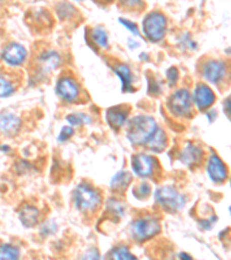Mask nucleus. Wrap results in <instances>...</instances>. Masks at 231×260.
<instances>
[{
	"mask_svg": "<svg viewBox=\"0 0 231 260\" xmlns=\"http://www.w3.org/2000/svg\"><path fill=\"white\" fill-rule=\"evenodd\" d=\"M156 129V121L152 117L137 116L129 121L126 137L132 145H146Z\"/></svg>",
	"mask_w": 231,
	"mask_h": 260,
	"instance_id": "obj_1",
	"label": "nucleus"
},
{
	"mask_svg": "<svg viewBox=\"0 0 231 260\" xmlns=\"http://www.w3.org/2000/svg\"><path fill=\"white\" fill-rule=\"evenodd\" d=\"M74 205L81 212H92L101 204V196L95 188L87 184H81L73 193Z\"/></svg>",
	"mask_w": 231,
	"mask_h": 260,
	"instance_id": "obj_2",
	"label": "nucleus"
},
{
	"mask_svg": "<svg viewBox=\"0 0 231 260\" xmlns=\"http://www.w3.org/2000/svg\"><path fill=\"white\" fill-rule=\"evenodd\" d=\"M155 199L169 212H178L183 209L186 203V198L176 190L174 186L159 187L155 192Z\"/></svg>",
	"mask_w": 231,
	"mask_h": 260,
	"instance_id": "obj_3",
	"label": "nucleus"
},
{
	"mask_svg": "<svg viewBox=\"0 0 231 260\" xmlns=\"http://www.w3.org/2000/svg\"><path fill=\"white\" fill-rule=\"evenodd\" d=\"M142 29H144L145 36L152 42H158L164 37L166 29H167V20L166 16L158 13V12H153L149 13L144 19L142 22Z\"/></svg>",
	"mask_w": 231,
	"mask_h": 260,
	"instance_id": "obj_4",
	"label": "nucleus"
},
{
	"mask_svg": "<svg viewBox=\"0 0 231 260\" xmlns=\"http://www.w3.org/2000/svg\"><path fill=\"white\" fill-rule=\"evenodd\" d=\"M161 232V225L155 219H139L131 224V234L134 240L144 242Z\"/></svg>",
	"mask_w": 231,
	"mask_h": 260,
	"instance_id": "obj_5",
	"label": "nucleus"
},
{
	"mask_svg": "<svg viewBox=\"0 0 231 260\" xmlns=\"http://www.w3.org/2000/svg\"><path fill=\"white\" fill-rule=\"evenodd\" d=\"M168 108L177 117L188 116L192 109V98L191 94L186 89H179L175 94L170 96L168 101Z\"/></svg>",
	"mask_w": 231,
	"mask_h": 260,
	"instance_id": "obj_6",
	"label": "nucleus"
},
{
	"mask_svg": "<svg viewBox=\"0 0 231 260\" xmlns=\"http://www.w3.org/2000/svg\"><path fill=\"white\" fill-rule=\"evenodd\" d=\"M79 85L72 78H61L57 83L56 93L66 102H73L79 96Z\"/></svg>",
	"mask_w": 231,
	"mask_h": 260,
	"instance_id": "obj_7",
	"label": "nucleus"
},
{
	"mask_svg": "<svg viewBox=\"0 0 231 260\" xmlns=\"http://www.w3.org/2000/svg\"><path fill=\"white\" fill-rule=\"evenodd\" d=\"M27 51L19 43H11L3 50L2 58L6 64L11 66H19L26 60Z\"/></svg>",
	"mask_w": 231,
	"mask_h": 260,
	"instance_id": "obj_8",
	"label": "nucleus"
},
{
	"mask_svg": "<svg viewBox=\"0 0 231 260\" xmlns=\"http://www.w3.org/2000/svg\"><path fill=\"white\" fill-rule=\"evenodd\" d=\"M225 64L221 60H209L203 66V75L206 80L212 83H218L225 77Z\"/></svg>",
	"mask_w": 231,
	"mask_h": 260,
	"instance_id": "obj_9",
	"label": "nucleus"
},
{
	"mask_svg": "<svg viewBox=\"0 0 231 260\" xmlns=\"http://www.w3.org/2000/svg\"><path fill=\"white\" fill-rule=\"evenodd\" d=\"M207 174L214 183H222L228 178L226 167L217 155H212L207 163Z\"/></svg>",
	"mask_w": 231,
	"mask_h": 260,
	"instance_id": "obj_10",
	"label": "nucleus"
},
{
	"mask_svg": "<svg viewBox=\"0 0 231 260\" xmlns=\"http://www.w3.org/2000/svg\"><path fill=\"white\" fill-rule=\"evenodd\" d=\"M193 101L200 111H205L215 102V95L208 86L199 85L196 86L194 94H193Z\"/></svg>",
	"mask_w": 231,
	"mask_h": 260,
	"instance_id": "obj_11",
	"label": "nucleus"
},
{
	"mask_svg": "<svg viewBox=\"0 0 231 260\" xmlns=\"http://www.w3.org/2000/svg\"><path fill=\"white\" fill-rule=\"evenodd\" d=\"M132 169L139 177H149L154 171V161L145 154H138L132 157Z\"/></svg>",
	"mask_w": 231,
	"mask_h": 260,
	"instance_id": "obj_12",
	"label": "nucleus"
},
{
	"mask_svg": "<svg viewBox=\"0 0 231 260\" xmlns=\"http://www.w3.org/2000/svg\"><path fill=\"white\" fill-rule=\"evenodd\" d=\"M21 127V120L19 117L13 114H2L0 115V131L7 134V136H13L19 132Z\"/></svg>",
	"mask_w": 231,
	"mask_h": 260,
	"instance_id": "obj_13",
	"label": "nucleus"
},
{
	"mask_svg": "<svg viewBox=\"0 0 231 260\" xmlns=\"http://www.w3.org/2000/svg\"><path fill=\"white\" fill-rule=\"evenodd\" d=\"M204 156V150L200 148V147L193 145V144H187L186 147L183 149L182 154H180V158L186 166H194L196 163L201 161V158Z\"/></svg>",
	"mask_w": 231,
	"mask_h": 260,
	"instance_id": "obj_14",
	"label": "nucleus"
},
{
	"mask_svg": "<svg viewBox=\"0 0 231 260\" xmlns=\"http://www.w3.org/2000/svg\"><path fill=\"white\" fill-rule=\"evenodd\" d=\"M128 111L125 110L123 107L110 108L107 111V120L112 128H120L127 119Z\"/></svg>",
	"mask_w": 231,
	"mask_h": 260,
	"instance_id": "obj_15",
	"label": "nucleus"
},
{
	"mask_svg": "<svg viewBox=\"0 0 231 260\" xmlns=\"http://www.w3.org/2000/svg\"><path fill=\"white\" fill-rule=\"evenodd\" d=\"M60 64V58L59 54L54 51H48L44 52L42 56L40 57L39 60V65L41 71L43 72H50V71H53L54 69H57Z\"/></svg>",
	"mask_w": 231,
	"mask_h": 260,
	"instance_id": "obj_16",
	"label": "nucleus"
},
{
	"mask_svg": "<svg viewBox=\"0 0 231 260\" xmlns=\"http://www.w3.org/2000/svg\"><path fill=\"white\" fill-rule=\"evenodd\" d=\"M40 212L34 206H26L20 212V221L26 228H31L37 224Z\"/></svg>",
	"mask_w": 231,
	"mask_h": 260,
	"instance_id": "obj_17",
	"label": "nucleus"
},
{
	"mask_svg": "<svg viewBox=\"0 0 231 260\" xmlns=\"http://www.w3.org/2000/svg\"><path fill=\"white\" fill-rule=\"evenodd\" d=\"M167 136L164 131H162V129H159L157 127L156 131H155V133L153 134V137L150 138L149 141L147 142V146L149 147V149H152L153 152H156V153H159L162 152V150L166 149L167 147Z\"/></svg>",
	"mask_w": 231,
	"mask_h": 260,
	"instance_id": "obj_18",
	"label": "nucleus"
},
{
	"mask_svg": "<svg viewBox=\"0 0 231 260\" xmlns=\"http://www.w3.org/2000/svg\"><path fill=\"white\" fill-rule=\"evenodd\" d=\"M115 72L116 74L118 75L121 80V85H123V88H121V90L124 91V93H127V91H132L133 88H132V73L126 65H117L115 69Z\"/></svg>",
	"mask_w": 231,
	"mask_h": 260,
	"instance_id": "obj_19",
	"label": "nucleus"
},
{
	"mask_svg": "<svg viewBox=\"0 0 231 260\" xmlns=\"http://www.w3.org/2000/svg\"><path fill=\"white\" fill-rule=\"evenodd\" d=\"M131 180H132V176L128 173H126V171H119V173L113 176V178L111 179V183H110L111 190L117 191V192L124 191L126 190V187L129 185Z\"/></svg>",
	"mask_w": 231,
	"mask_h": 260,
	"instance_id": "obj_20",
	"label": "nucleus"
},
{
	"mask_svg": "<svg viewBox=\"0 0 231 260\" xmlns=\"http://www.w3.org/2000/svg\"><path fill=\"white\" fill-rule=\"evenodd\" d=\"M20 251L15 246L11 244H2L0 245V260L8 259L15 260L19 259Z\"/></svg>",
	"mask_w": 231,
	"mask_h": 260,
	"instance_id": "obj_21",
	"label": "nucleus"
},
{
	"mask_svg": "<svg viewBox=\"0 0 231 260\" xmlns=\"http://www.w3.org/2000/svg\"><path fill=\"white\" fill-rule=\"evenodd\" d=\"M91 39L95 42V44H97L98 47L108 48V44H109L108 34L101 27L95 28L94 30L91 31Z\"/></svg>",
	"mask_w": 231,
	"mask_h": 260,
	"instance_id": "obj_22",
	"label": "nucleus"
},
{
	"mask_svg": "<svg viewBox=\"0 0 231 260\" xmlns=\"http://www.w3.org/2000/svg\"><path fill=\"white\" fill-rule=\"evenodd\" d=\"M14 86L10 80H7L5 77L0 75V99L2 98H8V96L13 95L14 93Z\"/></svg>",
	"mask_w": 231,
	"mask_h": 260,
	"instance_id": "obj_23",
	"label": "nucleus"
},
{
	"mask_svg": "<svg viewBox=\"0 0 231 260\" xmlns=\"http://www.w3.org/2000/svg\"><path fill=\"white\" fill-rule=\"evenodd\" d=\"M111 258L118 259V260H121V259L134 260V259H136V257H134V255L131 252H129L127 247H117V249L112 250Z\"/></svg>",
	"mask_w": 231,
	"mask_h": 260,
	"instance_id": "obj_24",
	"label": "nucleus"
},
{
	"mask_svg": "<svg viewBox=\"0 0 231 260\" xmlns=\"http://www.w3.org/2000/svg\"><path fill=\"white\" fill-rule=\"evenodd\" d=\"M108 211L115 214L116 216L121 217L125 213V208L119 201H117L116 199H110L108 201Z\"/></svg>",
	"mask_w": 231,
	"mask_h": 260,
	"instance_id": "obj_25",
	"label": "nucleus"
},
{
	"mask_svg": "<svg viewBox=\"0 0 231 260\" xmlns=\"http://www.w3.org/2000/svg\"><path fill=\"white\" fill-rule=\"evenodd\" d=\"M67 121L71 125H83V124H89L90 118L83 114H72L66 117Z\"/></svg>",
	"mask_w": 231,
	"mask_h": 260,
	"instance_id": "obj_26",
	"label": "nucleus"
},
{
	"mask_svg": "<svg viewBox=\"0 0 231 260\" xmlns=\"http://www.w3.org/2000/svg\"><path fill=\"white\" fill-rule=\"evenodd\" d=\"M150 191H152V188H150L148 184L142 183L136 188V190H133V193L138 199H145L150 194Z\"/></svg>",
	"mask_w": 231,
	"mask_h": 260,
	"instance_id": "obj_27",
	"label": "nucleus"
},
{
	"mask_svg": "<svg viewBox=\"0 0 231 260\" xmlns=\"http://www.w3.org/2000/svg\"><path fill=\"white\" fill-rule=\"evenodd\" d=\"M74 13V8L72 5H70V4L67 3H62L58 7V14H59L60 18H64V19H69L72 16V14Z\"/></svg>",
	"mask_w": 231,
	"mask_h": 260,
	"instance_id": "obj_28",
	"label": "nucleus"
},
{
	"mask_svg": "<svg viewBox=\"0 0 231 260\" xmlns=\"http://www.w3.org/2000/svg\"><path fill=\"white\" fill-rule=\"evenodd\" d=\"M167 78H168V81H169V85L175 86L179 79L178 70L176 69V67H170V69L167 71Z\"/></svg>",
	"mask_w": 231,
	"mask_h": 260,
	"instance_id": "obj_29",
	"label": "nucleus"
},
{
	"mask_svg": "<svg viewBox=\"0 0 231 260\" xmlns=\"http://www.w3.org/2000/svg\"><path fill=\"white\" fill-rule=\"evenodd\" d=\"M119 22L123 24L125 28H127V30H129L132 34H134V35H136V36L140 35V32H139V29L137 27V24L134 23V22H131V21L124 20V19H119Z\"/></svg>",
	"mask_w": 231,
	"mask_h": 260,
	"instance_id": "obj_30",
	"label": "nucleus"
},
{
	"mask_svg": "<svg viewBox=\"0 0 231 260\" xmlns=\"http://www.w3.org/2000/svg\"><path fill=\"white\" fill-rule=\"evenodd\" d=\"M73 133H74V131H73L72 127L64 126V127H62L61 131H60L59 137H58V140H59L60 142H64L67 139H70V138L73 136Z\"/></svg>",
	"mask_w": 231,
	"mask_h": 260,
	"instance_id": "obj_31",
	"label": "nucleus"
},
{
	"mask_svg": "<svg viewBox=\"0 0 231 260\" xmlns=\"http://www.w3.org/2000/svg\"><path fill=\"white\" fill-rule=\"evenodd\" d=\"M56 229H57V225L54 223H45L43 225V228L41 229V232L45 235H50L56 232Z\"/></svg>",
	"mask_w": 231,
	"mask_h": 260,
	"instance_id": "obj_32",
	"label": "nucleus"
},
{
	"mask_svg": "<svg viewBox=\"0 0 231 260\" xmlns=\"http://www.w3.org/2000/svg\"><path fill=\"white\" fill-rule=\"evenodd\" d=\"M140 3H141V0H120L121 5H123L124 7H128V8L136 7Z\"/></svg>",
	"mask_w": 231,
	"mask_h": 260,
	"instance_id": "obj_33",
	"label": "nucleus"
},
{
	"mask_svg": "<svg viewBox=\"0 0 231 260\" xmlns=\"http://www.w3.org/2000/svg\"><path fill=\"white\" fill-rule=\"evenodd\" d=\"M148 91L150 94H159V91H161V86H159V83H156L153 80V82L149 83Z\"/></svg>",
	"mask_w": 231,
	"mask_h": 260,
	"instance_id": "obj_34",
	"label": "nucleus"
},
{
	"mask_svg": "<svg viewBox=\"0 0 231 260\" xmlns=\"http://www.w3.org/2000/svg\"><path fill=\"white\" fill-rule=\"evenodd\" d=\"M224 112H225V115H228V119H230V98L225 101Z\"/></svg>",
	"mask_w": 231,
	"mask_h": 260,
	"instance_id": "obj_35",
	"label": "nucleus"
},
{
	"mask_svg": "<svg viewBox=\"0 0 231 260\" xmlns=\"http://www.w3.org/2000/svg\"><path fill=\"white\" fill-rule=\"evenodd\" d=\"M85 258H88V259H96V258H98V253L96 252V251H91L90 253H87V254L85 255Z\"/></svg>",
	"mask_w": 231,
	"mask_h": 260,
	"instance_id": "obj_36",
	"label": "nucleus"
},
{
	"mask_svg": "<svg viewBox=\"0 0 231 260\" xmlns=\"http://www.w3.org/2000/svg\"><path fill=\"white\" fill-rule=\"evenodd\" d=\"M215 116H216V112L214 111V110H212L211 112H208V114H207V117H208L209 120H211V121H213L214 119H215Z\"/></svg>",
	"mask_w": 231,
	"mask_h": 260,
	"instance_id": "obj_37",
	"label": "nucleus"
},
{
	"mask_svg": "<svg viewBox=\"0 0 231 260\" xmlns=\"http://www.w3.org/2000/svg\"><path fill=\"white\" fill-rule=\"evenodd\" d=\"M179 258H184V259H191V257L186 253H180L179 254Z\"/></svg>",
	"mask_w": 231,
	"mask_h": 260,
	"instance_id": "obj_38",
	"label": "nucleus"
},
{
	"mask_svg": "<svg viewBox=\"0 0 231 260\" xmlns=\"http://www.w3.org/2000/svg\"><path fill=\"white\" fill-rule=\"evenodd\" d=\"M104 2H107V3H111V2H113V0H104Z\"/></svg>",
	"mask_w": 231,
	"mask_h": 260,
	"instance_id": "obj_39",
	"label": "nucleus"
}]
</instances>
